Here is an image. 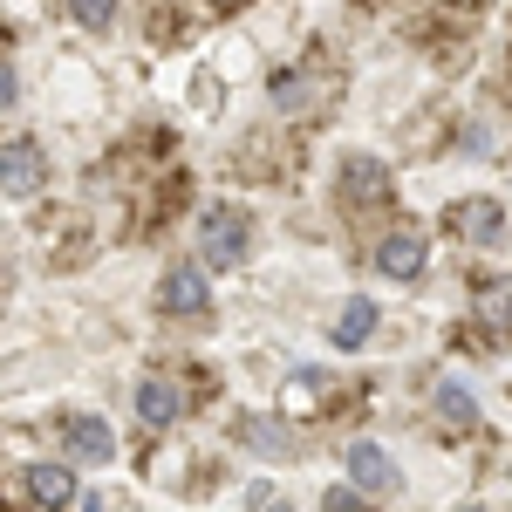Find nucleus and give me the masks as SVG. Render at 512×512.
<instances>
[{
    "label": "nucleus",
    "instance_id": "39448f33",
    "mask_svg": "<svg viewBox=\"0 0 512 512\" xmlns=\"http://www.w3.org/2000/svg\"><path fill=\"white\" fill-rule=\"evenodd\" d=\"M328 96H335V76H321V69H280L274 76V103L287 117H315Z\"/></svg>",
    "mask_w": 512,
    "mask_h": 512
},
{
    "label": "nucleus",
    "instance_id": "1a4fd4ad",
    "mask_svg": "<svg viewBox=\"0 0 512 512\" xmlns=\"http://www.w3.org/2000/svg\"><path fill=\"white\" fill-rule=\"evenodd\" d=\"M137 417H144V424H178V417H185V390L164 383V376H144V383H137Z\"/></svg>",
    "mask_w": 512,
    "mask_h": 512
},
{
    "label": "nucleus",
    "instance_id": "9d476101",
    "mask_svg": "<svg viewBox=\"0 0 512 512\" xmlns=\"http://www.w3.org/2000/svg\"><path fill=\"white\" fill-rule=\"evenodd\" d=\"M349 478L362 485V492H390L396 485V465L383 444H349Z\"/></svg>",
    "mask_w": 512,
    "mask_h": 512
},
{
    "label": "nucleus",
    "instance_id": "6ab92c4d",
    "mask_svg": "<svg viewBox=\"0 0 512 512\" xmlns=\"http://www.w3.org/2000/svg\"><path fill=\"white\" fill-rule=\"evenodd\" d=\"M219 7H246V0H219Z\"/></svg>",
    "mask_w": 512,
    "mask_h": 512
},
{
    "label": "nucleus",
    "instance_id": "f3484780",
    "mask_svg": "<svg viewBox=\"0 0 512 512\" xmlns=\"http://www.w3.org/2000/svg\"><path fill=\"white\" fill-rule=\"evenodd\" d=\"M321 512H376V506H369V499H355V492H328Z\"/></svg>",
    "mask_w": 512,
    "mask_h": 512
},
{
    "label": "nucleus",
    "instance_id": "ddd939ff",
    "mask_svg": "<svg viewBox=\"0 0 512 512\" xmlns=\"http://www.w3.org/2000/svg\"><path fill=\"white\" fill-rule=\"evenodd\" d=\"M431 403H437V424H444V431H472L478 403H472V390H465V383H437Z\"/></svg>",
    "mask_w": 512,
    "mask_h": 512
},
{
    "label": "nucleus",
    "instance_id": "4468645a",
    "mask_svg": "<svg viewBox=\"0 0 512 512\" xmlns=\"http://www.w3.org/2000/svg\"><path fill=\"white\" fill-rule=\"evenodd\" d=\"M369 328H376V301H362V294H355L349 308H342V321H335V349H362V342H369Z\"/></svg>",
    "mask_w": 512,
    "mask_h": 512
},
{
    "label": "nucleus",
    "instance_id": "20e7f679",
    "mask_svg": "<svg viewBox=\"0 0 512 512\" xmlns=\"http://www.w3.org/2000/svg\"><path fill=\"white\" fill-rule=\"evenodd\" d=\"M41 185H48V158H41V144H28V137L0 144V192H7V198H35Z\"/></svg>",
    "mask_w": 512,
    "mask_h": 512
},
{
    "label": "nucleus",
    "instance_id": "7ed1b4c3",
    "mask_svg": "<svg viewBox=\"0 0 512 512\" xmlns=\"http://www.w3.org/2000/svg\"><path fill=\"white\" fill-rule=\"evenodd\" d=\"M444 233L465 239V246H499L506 239V205L499 198H458V205H444Z\"/></svg>",
    "mask_w": 512,
    "mask_h": 512
},
{
    "label": "nucleus",
    "instance_id": "0eeeda50",
    "mask_svg": "<svg viewBox=\"0 0 512 512\" xmlns=\"http://www.w3.org/2000/svg\"><path fill=\"white\" fill-rule=\"evenodd\" d=\"M62 444H69V458H82V465H110L117 458V437H110L103 417H69L62 424Z\"/></svg>",
    "mask_w": 512,
    "mask_h": 512
},
{
    "label": "nucleus",
    "instance_id": "f257e3e1",
    "mask_svg": "<svg viewBox=\"0 0 512 512\" xmlns=\"http://www.w3.org/2000/svg\"><path fill=\"white\" fill-rule=\"evenodd\" d=\"M246 239H253V219H246L239 205H205V219H198V253H205V267H239V260H246Z\"/></svg>",
    "mask_w": 512,
    "mask_h": 512
},
{
    "label": "nucleus",
    "instance_id": "aec40b11",
    "mask_svg": "<svg viewBox=\"0 0 512 512\" xmlns=\"http://www.w3.org/2000/svg\"><path fill=\"white\" fill-rule=\"evenodd\" d=\"M274 512H294V506H274Z\"/></svg>",
    "mask_w": 512,
    "mask_h": 512
},
{
    "label": "nucleus",
    "instance_id": "f8f14e48",
    "mask_svg": "<svg viewBox=\"0 0 512 512\" xmlns=\"http://www.w3.org/2000/svg\"><path fill=\"white\" fill-rule=\"evenodd\" d=\"M478 328L485 335L512 328V280H478Z\"/></svg>",
    "mask_w": 512,
    "mask_h": 512
},
{
    "label": "nucleus",
    "instance_id": "6e6552de",
    "mask_svg": "<svg viewBox=\"0 0 512 512\" xmlns=\"http://www.w3.org/2000/svg\"><path fill=\"white\" fill-rule=\"evenodd\" d=\"M158 301H164V315H205V274L198 267H171V274L158 280Z\"/></svg>",
    "mask_w": 512,
    "mask_h": 512
},
{
    "label": "nucleus",
    "instance_id": "f03ea898",
    "mask_svg": "<svg viewBox=\"0 0 512 512\" xmlns=\"http://www.w3.org/2000/svg\"><path fill=\"white\" fill-rule=\"evenodd\" d=\"M335 192H342V205H355V212H376V205H390L396 178L383 158H362V151H349V158L335 164Z\"/></svg>",
    "mask_w": 512,
    "mask_h": 512
},
{
    "label": "nucleus",
    "instance_id": "423d86ee",
    "mask_svg": "<svg viewBox=\"0 0 512 512\" xmlns=\"http://www.w3.org/2000/svg\"><path fill=\"white\" fill-rule=\"evenodd\" d=\"M424 260H431V246H424V233H410V226H396V233L376 239V274L417 280V274H424Z\"/></svg>",
    "mask_w": 512,
    "mask_h": 512
},
{
    "label": "nucleus",
    "instance_id": "2eb2a0df",
    "mask_svg": "<svg viewBox=\"0 0 512 512\" xmlns=\"http://www.w3.org/2000/svg\"><path fill=\"white\" fill-rule=\"evenodd\" d=\"M246 444H260L267 458H287V451H294V437L280 431L274 417H246Z\"/></svg>",
    "mask_w": 512,
    "mask_h": 512
},
{
    "label": "nucleus",
    "instance_id": "dca6fc26",
    "mask_svg": "<svg viewBox=\"0 0 512 512\" xmlns=\"http://www.w3.org/2000/svg\"><path fill=\"white\" fill-rule=\"evenodd\" d=\"M69 14H76L82 28H96V35H103V28L117 21V0H69Z\"/></svg>",
    "mask_w": 512,
    "mask_h": 512
},
{
    "label": "nucleus",
    "instance_id": "9b49d317",
    "mask_svg": "<svg viewBox=\"0 0 512 512\" xmlns=\"http://www.w3.org/2000/svg\"><path fill=\"white\" fill-rule=\"evenodd\" d=\"M28 499L48 506V512H62L76 499V472H69V465H28Z\"/></svg>",
    "mask_w": 512,
    "mask_h": 512
},
{
    "label": "nucleus",
    "instance_id": "a211bd4d",
    "mask_svg": "<svg viewBox=\"0 0 512 512\" xmlns=\"http://www.w3.org/2000/svg\"><path fill=\"white\" fill-rule=\"evenodd\" d=\"M0 110H14V69L0 62Z\"/></svg>",
    "mask_w": 512,
    "mask_h": 512
}]
</instances>
